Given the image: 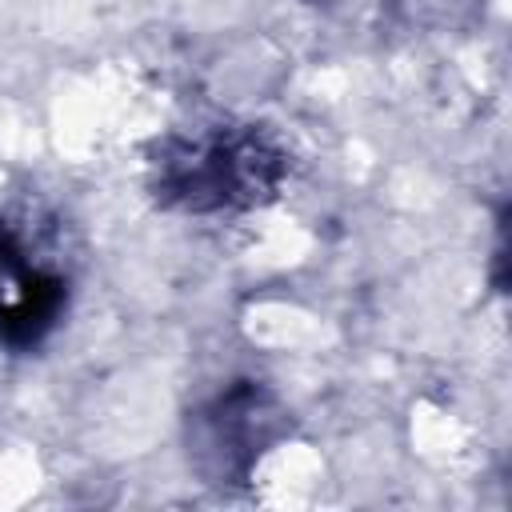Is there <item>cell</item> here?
I'll list each match as a JSON object with an SVG mask.
<instances>
[{
    "instance_id": "cell-2",
    "label": "cell",
    "mask_w": 512,
    "mask_h": 512,
    "mask_svg": "<svg viewBox=\"0 0 512 512\" xmlns=\"http://www.w3.org/2000/svg\"><path fill=\"white\" fill-rule=\"evenodd\" d=\"M264 164V152L252 140H212L204 148H196L192 156L172 164V184L176 192H184L192 204H200V196L220 200H236L256 184V172Z\"/></svg>"
},
{
    "instance_id": "cell-1",
    "label": "cell",
    "mask_w": 512,
    "mask_h": 512,
    "mask_svg": "<svg viewBox=\"0 0 512 512\" xmlns=\"http://www.w3.org/2000/svg\"><path fill=\"white\" fill-rule=\"evenodd\" d=\"M64 304V280L36 268L20 240L0 228V332L16 344L36 340L44 328H52L56 312Z\"/></svg>"
}]
</instances>
